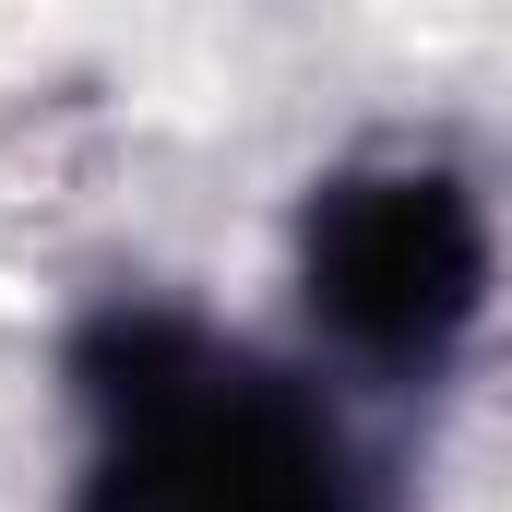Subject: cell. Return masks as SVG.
Instances as JSON below:
<instances>
[{"mask_svg":"<svg viewBox=\"0 0 512 512\" xmlns=\"http://www.w3.org/2000/svg\"><path fill=\"white\" fill-rule=\"evenodd\" d=\"M84 489L72 512H393L370 441L322 382L191 310H96L72 334Z\"/></svg>","mask_w":512,"mask_h":512,"instance_id":"6da1fadb","label":"cell"},{"mask_svg":"<svg viewBox=\"0 0 512 512\" xmlns=\"http://www.w3.org/2000/svg\"><path fill=\"white\" fill-rule=\"evenodd\" d=\"M298 286L334 358L370 382H441L489 310V203L453 155H358L310 191Z\"/></svg>","mask_w":512,"mask_h":512,"instance_id":"7a4b0ae2","label":"cell"}]
</instances>
